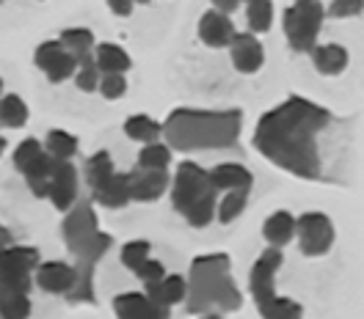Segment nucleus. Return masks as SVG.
<instances>
[{
  "label": "nucleus",
  "mask_w": 364,
  "mask_h": 319,
  "mask_svg": "<svg viewBox=\"0 0 364 319\" xmlns=\"http://www.w3.org/2000/svg\"><path fill=\"white\" fill-rule=\"evenodd\" d=\"M133 3L136 0H108V6H111V11H114L116 17H130Z\"/></svg>",
  "instance_id": "58836bf2"
},
{
  "label": "nucleus",
  "mask_w": 364,
  "mask_h": 319,
  "mask_svg": "<svg viewBox=\"0 0 364 319\" xmlns=\"http://www.w3.org/2000/svg\"><path fill=\"white\" fill-rule=\"evenodd\" d=\"M227 253H207L191 262L188 275V295H185V311L188 314H210V311H237L243 306V295L229 273Z\"/></svg>",
  "instance_id": "20e7f679"
},
{
  "label": "nucleus",
  "mask_w": 364,
  "mask_h": 319,
  "mask_svg": "<svg viewBox=\"0 0 364 319\" xmlns=\"http://www.w3.org/2000/svg\"><path fill=\"white\" fill-rule=\"evenodd\" d=\"M331 124V113L304 96H287L262 116L254 130V149L276 168L298 179L323 177L318 135Z\"/></svg>",
  "instance_id": "f257e3e1"
},
{
  "label": "nucleus",
  "mask_w": 364,
  "mask_h": 319,
  "mask_svg": "<svg viewBox=\"0 0 364 319\" xmlns=\"http://www.w3.org/2000/svg\"><path fill=\"white\" fill-rule=\"evenodd\" d=\"M136 275L144 281V284H155V281H160L163 275H166V270H163V264L160 262H155V259H146L141 267L136 270Z\"/></svg>",
  "instance_id": "4c0bfd02"
},
{
  "label": "nucleus",
  "mask_w": 364,
  "mask_h": 319,
  "mask_svg": "<svg viewBox=\"0 0 364 319\" xmlns=\"http://www.w3.org/2000/svg\"><path fill=\"white\" fill-rule=\"evenodd\" d=\"M0 91H3V80H0Z\"/></svg>",
  "instance_id": "c03bdc74"
},
{
  "label": "nucleus",
  "mask_w": 364,
  "mask_h": 319,
  "mask_svg": "<svg viewBox=\"0 0 364 319\" xmlns=\"http://www.w3.org/2000/svg\"><path fill=\"white\" fill-rule=\"evenodd\" d=\"M94 61H97L102 74H124L127 69L133 67L130 55L114 42H102V45L94 47Z\"/></svg>",
  "instance_id": "412c9836"
},
{
  "label": "nucleus",
  "mask_w": 364,
  "mask_h": 319,
  "mask_svg": "<svg viewBox=\"0 0 364 319\" xmlns=\"http://www.w3.org/2000/svg\"><path fill=\"white\" fill-rule=\"evenodd\" d=\"M124 91H127L124 74H102V80H100V94H102L105 99H119V96H124Z\"/></svg>",
  "instance_id": "c9c22d12"
},
{
  "label": "nucleus",
  "mask_w": 364,
  "mask_h": 319,
  "mask_svg": "<svg viewBox=\"0 0 364 319\" xmlns=\"http://www.w3.org/2000/svg\"><path fill=\"white\" fill-rule=\"evenodd\" d=\"M114 160H111V155L108 152H97L94 157H89V162H86V179H89V187L94 190V187H100V184L105 182L108 177H114Z\"/></svg>",
  "instance_id": "c85d7f7f"
},
{
  "label": "nucleus",
  "mask_w": 364,
  "mask_h": 319,
  "mask_svg": "<svg viewBox=\"0 0 364 319\" xmlns=\"http://www.w3.org/2000/svg\"><path fill=\"white\" fill-rule=\"evenodd\" d=\"M55 160L58 157H53L50 152H42V157L25 171V182H28L31 193H33L36 198H47V193H50L53 171H55Z\"/></svg>",
  "instance_id": "aec40b11"
},
{
  "label": "nucleus",
  "mask_w": 364,
  "mask_h": 319,
  "mask_svg": "<svg viewBox=\"0 0 364 319\" xmlns=\"http://www.w3.org/2000/svg\"><path fill=\"white\" fill-rule=\"evenodd\" d=\"M282 262H284V256H282V248H276V245H271V248H265V251L259 253V259L254 262V267H251L249 273L251 297H254L259 314L265 319H301L304 317L301 303L290 300V297L276 295L273 281H276V273H279Z\"/></svg>",
  "instance_id": "423d86ee"
},
{
  "label": "nucleus",
  "mask_w": 364,
  "mask_h": 319,
  "mask_svg": "<svg viewBox=\"0 0 364 319\" xmlns=\"http://www.w3.org/2000/svg\"><path fill=\"white\" fill-rule=\"evenodd\" d=\"M218 193L221 190L215 187L210 171L191 160L180 162L171 187V204L191 226L205 228L218 215Z\"/></svg>",
  "instance_id": "39448f33"
},
{
  "label": "nucleus",
  "mask_w": 364,
  "mask_h": 319,
  "mask_svg": "<svg viewBox=\"0 0 364 319\" xmlns=\"http://www.w3.org/2000/svg\"><path fill=\"white\" fill-rule=\"evenodd\" d=\"M326 20V9L320 0H296L293 6L284 9V36L296 52H312L318 45L320 28Z\"/></svg>",
  "instance_id": "0eeeda50"
},
{
  "label": "nucleus",
  "mask_w": 364,
  "mask_h": 319,
  "mask_svg": "<svg viewBox=\"0 0 364 319\" xmlns=\"http://www.w3.org/2000/svg\"><path fill=\"white\" fill-rule=\"evenodd\" d=\"M28 314H31V300H28V292L14 289V286H3V284H0V317L25 319Z\"/></svg>",
  "instance_id": "393cba45"
},
{
  "label": "nucleus",
  "mask_w": 364,
  "mask_h": 319,
  "mask_svg": "<svg viewBox=\"0 0 364 319\" xmlns=\"http://www.w3.org/2000/svg\"><path fill=\"white\" fill-rule=\"evenodd\" d=\"M246 20H249L251 33H265L271 28V20H273L271 0H251L249 11H246Z\"/></svg>",
  "instance_id": "c756f323"
},
{
  "label": "nucleus",
  "mask_w": 364,
  "mask_h": 319,
  "mask_svg": "<svg viewBox=\"0 0 364 319\" xmlns=\"http://www.w3.org/2000/svg\"><path fill=\"white\" fill-rule=\"evenodd\" d=\"M296 234L298 248L309 259L326 256L334 245V226H331L328 215H323V212H304L296 220Z\"/></svg>",
  "instance_id": "6e6552de"
},
{
  "label": "nucleus",
  "mask_w": 364,
  "mask_h": 319,
  "mask_svg": "<svg viewBox=\"0 0 364 319\" xmlns=\"http://www.w3.org/2000/svg\"><path fill=\"white\" fill-rule=\"evenodd\" d=\"M240 3H251V0H213V6H215L218 11H224V14L237 11V6H240Z\"/></svg>",
  "instance_id": "ea45409f"
},
{
  "label": "nucleus",
  "mask_w": 364,
  "mask_h": 319,
  "mask_svg": "<svg viewBox=\"0 0 364 319\" xmlns=\"http://www.w3.org/2000/svg\"><path fill=\"white\" fill-rule=\"evenodd\" d=\"M91 201H97L100 206H108V209H122L127 206L130 198V174H114L108 177L100 187L91 190Z\"/></svg>",
  "instance_id": "f3484780"
},
{
  "label": "nucleus",
  "mask_w": 364,
  "mask_h": 319,
  "mask_svg": "<svg viewBox=\"0 0 364 319\" xmlns=\"http://www.w3.org/2000/svg\"><path fill=\"white\" fill-rule=\"evenodd\" d=\"M39 267V251L23 245H6L0 248V284L31 292V273Z\"/></svg>",
  "instance_id": "1a4fd4ad"
},
{
  "label": "nucleus",
  "mask_w": 364,
  "mask_h": 319,
  "mask_svg": "<svg viewBox=\"0 0 364 319\" xmlns=\"http://www.w3.org/2000/svg\"><path fill=\"white\" fill-rule=\"evenodd\" d=\"M61 45L77 58V64H83V61L94 58V45L97 42H94V33L89 28H67L61 33Z\"/></svg>",
  "instance_id": "b1692460"
},
{
  "label": "nucleus",
  "mask_w": 364,
  "mask_h": 319,
  "mask_svg": "<svg viewBox=\"0 0 364 319\" xmlns=\"http://www.w3.org/2000/svg\"><path fill=\"white\" fill-rule=\"evenodd\" d=\"M210 177H213V182L218 190H237V187H251L254 184V177H251V171L246 165H240V162H221V165H215L213 171H210Z\"/></svg>",
  "instance_id": "4be33fe9"
},
{
  "label": "nucleus",
  "mask_w": 364,
  "mask_h": 319,
  "mask_svg": "<svg viewBox=\"0 0 364 319\" xmlns=\"http://www.w3.org/2000/svg\"><path fill=\"white\" fill-rule=\"evenodd\" d=\"M364 11V0H331L328 6V17L345 20V17H356Z\"/></svg>",
  "instance_id": "e433bc0d"
},
{
  "label": "nucleus",
  "mask_w": 364,
  "mask_h": 319,
  "mask_svg": "<svg viewBox=\"0 0 364 319\" xmlns=\"http://www.w3.org/2000/svg\"><path fill=\"white\" fill-rule=\"evenodd\" d=\"M75 86L80 89V91H97L100 89V67H97V61L89 58V61H83L77 72H75Z\"/></svg>",
  "instance_id": "f704fd0d"
},
{
  "label": "nucleus",
  "mask_w": 364,
  "mask_h": 319,
  "mask_svg": "<svg viewBox=\"0 0 364 319\" xmlns=\"http://www.w3.org/2000/svg\"><path fill=\"white\" fill-rule=\"evenodd\" d=\"M312 55V64L318 69L320 74H328V77H337L342 74L345 69H348V61H350V55H348V50L342 45H315V50L309 52Z\"/></svg>",
  "instance_id": "6ab92c4d"
},
{
  "label": "nucleus",
  "mask_w": 364,
  "mask_h": 319,
  "mask_svg": "<svg viewBox=\"0 0 364 319\" xmlns=\"http://www.w3.org/2000/svg\"><path fill=\"white\" fill-rule=\"evenodd\" d=\"M235 33H237V30H235L232 17L224 14V11H218V9L205 11L202 20H199V39H202L207 47H215V50L229 47L232 39H235Z\"/></svg>",
  "instance_id": "dca6fc26"
},
{
  "label": "nucleus",
  "mask_w": 364,
  "mask_h": 319,
  "mask_svg": "<svg viewBox=\"0 0 364 319\" xmlns=\"http://www.w3.org/2000/svg\"><path fill=\"white\" fill-rule=\"evenodd\" d=\"M168 187V168H144L130 171V198L133 201H158Z\"/></svg>",
  "instance_id": "f8f14e48"
},
{
  "label": "nucleus",
  "mask_w": 364,
  "mask_h": 319,
  "mask_svg": "<svg viewBox=\"0 0 364 319\" xmlns=\"http://www.w3.org/2000/svg\"><path fill=\"white\" fill-rule=\"evenodd\" d=\"M124 133L130 140H138V143H155L163 133V127L149 116H133L124 121Z\"/></svg>",
  "instance_id": "a878e982"
},
{
  "label": "nucleus",
  "mask_w": 364,
  "mask_h": 319,
  "mask_svg": "<svg viewBox=\"0 0 364 319\" xmlns=\"http://www.w3.org/2000/svg\"><path fill=\"white\" fill-rule=\"evenodd\" d=\"M3 149H6V138L0 135V155H3Z\"/></svg>",
  "instance_id": "79ce46f5"
},
{
  "label": "nucleus",
  "mask_w": 364,
  "mask_h": 319,
  "mask_svg": "<svg viewBox=\"0 0 364 319\" xmlns=\"http://www.w3.org/2000/svg\"><path fill=\"white\" fill-rule=\"evenodd\" d=\"M61 234H64L69 253L77 259V264H75L77 281L67 300L69 303H94V267L108 253L114 240H111V234L100 231L91 201H75V206L67 212Z\"/></svg>",
  "instance_id": "7ed1b4c3"
},
{
  "label": "nucleus",
  "mask_w": 364,
  "mask_h": 319,
  "mask_svg": "<svg viewBox=\"0 0 364 319\" xmlns=\"http://www.w3.org/2000/svg\"><path fill=\"white\" fill-rule=\"evenodd\" d=\"M262 237L276 245V248H282V245H287L293 237H296V218L290 215V212H273L271 218L265 220V226H262Z\"/></svg>",
  "instance_id": "5701e85b"
},
{
  "label": "nucleus",
  "mask_w": 364,
  "mask_h": 319,
  "mask_svg": "<svg viewBox=\"0 0 364 319\" xmlns=\"http://www.w3.org/2000/svg\"><path fill=\"white\" fill-rule=\"evenodd\" d=\"M75 281H77V270L75 264H67V262H45L36 267V286H42L47 295L67 297Z\"/></svg>",
  "instance_id": "4468645a"
},
{
  "label": "nucleus",
  "mask_w": 364,
  "mask_h": 319,
  "mask_svg": "<svg viewBox=\"0 0 364 319\" xmlns=\"http://www.w3.org/2000/svg\"><path fill=\"white\" fill-rule=\"evenodd\" d=\"M42 152H45V149H42V143H39L36 138H28V140H23V143L14 149V165L25 174L36 160L42 157Z\"/></svg>",
  "instance_id": "473e14b6"
},
{
  "label": "nucleus",
  "mask_w": 364,
  "mask_h": 319,
  "mask_svg": "<svg viewBox=\"0 0 364 319\" xmlns=\"http://www.w3.org/2000/svg\"><path fill=\"white\" fill-rule=\"evenodd\" d=\"M146 295L152 297L158 306L163 308H171L185 300L188 295V281L182 275H163L155 284H146Z\"/></svg>",
  "instance_id": "a211bd4d"
},
{
  "label": "nucleus",
  "mask_w": 364,
  "mask_h": 319,
  "mask_svg": "<svg viewBox=\"0 0 364 319\" xmlns=\"http://www.w3.org/2000/svg\"><path fill=\"white\" fill-rule=\"evenodd\" d=\"M149 251H152V245H149L146 240H133V242H127V245L122 248V262L136 273L138 267L149 259Z\"/></svg>",
  "instance_id": "72a5a7b5"
},
{
  "label": "nucleus",
  "mask_w": 364,
  "mask_h": 319,
  "mask_svg": "<svg viewBox=\"0 0 364 319\" xmlns=\"http://www.w3.org/2000/svg\"><path fill=\"white\" fill-rule=\"evenodd\" d=\"M47 152L53 155V157H64L69 160L75 152H77V138L64 133V130H50L47 133V140H45Z\"/></svg>",
  "instance_id": "7c9ffc66"
},
{
  "label": "nucleus",
  "mask_w": 364,
  "mask_h": 319,
  "mask_svg": "<svg viewBox=\"0 0 364 319\" xmlns=\"http://www.w3.org/2000/svg\"><path fill=\"white\" fill-rule=\"evenodd\" d=\"M168 162H171V146H166V143H144V149H141V155H138V165H144V168H168Z\"/></svg>",
  "instance_id": "2f4dec72"
},
{
  "label": "nucleus",
  "mask_w": 364,
  "mask_h": 319,
  "mask_svg": "<svg viewBox=\"0 0 364 319\" xmlns=\"http://www.w3.org/2000/svg\"><path fill=\"white\" fill-rule=\"evenodd\" d=\"M114 314L122 319H168L171 311L158 306L149 295L127 292V295L114 297Z\"/></svg>",
  "instance_id": "2eb2a0df"
},
{
  "label": "nucleus",
  "mask_w": 364,
  "mask_h": 319,
  "mask_svg": "<svg viewBox=\"0 0 364 319\" xmlns=\"http://www.w3.org/2000/svg\"><path fill=\"white\" fill-rule=\"evenodd\" d=\"M243 113L240 111H193L180 108L166 118L163 135L177 152L199 149H235L240 140Z\"/></svg>",
  "instance_id": "f03ea898"
},
{
  "label": "nucleus",
  "mask_w": 364,
  "mask_h": 319,
  "mask_svg": "<svg viewBox=\"0 0 364 319\" xmlns=\"http://www.w3.org/2000/svg\"><path fill=\"white\" fill-rule=\"evenodd\" d=\"M14 242V237H11V231L9 228L0 226V248H6V245H11Z\"/></svg>",
  "instance_id": "a19ab883"
},
{
  "label": "nucleus",
  "mask_w": 364,
  "mask_h": 319,
  "mask_svg": "<svg viewBox=\"0 0 364 319\" xmlns=\"http://www.w3.org/2000/svg\"><path fill=\"white\" fill-rule=\"evenodd\" d=\"M36 67L45 72L50 83H64V80H69L77 72L80 64H77V58L58 39V42L39 45V50H36Z\"/></svg>",
  "instance_id": "9d476101"
},
{
  "label": "nucleus",
  "mask_w": 364,
  "mask_h": 319,
  "mask_svg": "<svg viewBox=\"0 0 364 319\" xmlns=\"http://www.w3.org/2000/svg\"><path fill=\"white\" fill-rule=\"evenodd\" d=\"M229 50H232V64L243 74H254L265 64V50L259 45L257 33H251V30L249 33H235Z\"/></svg>",
  "instance_id": "ddd939ff"
},
{
  "label": "nucleus",
  "mask_w": 364,
  "mask_h": 319,
  "mask_svg": "<svg viewBox=\"0 0 364 319\" xmlns=\"http://www.w3.org/2000/svg\"><path fill=\"white\" fill-rule=\"evenodd\" d=\"M25 121H28V105L17 94H9L0 99V124L3 127H11V130H20Z\"/></svg>",
  "instance_id": "bb28decb"
},
{
  "label": "nucleus",
  "mask_w": 364,
  "mask_h": 319,
  "mask_svg": "<svg viewBox=\"0 0 364 319\" xmlns=\"http://www.w3.org/2000/svg\"><path fill=\"white\" fill-rule=\"evenodd\" d=\"M47 198L61 212H69L77 201V168L69 160H55V171H53V182H50Z\"/></svg>",
  "instance_id": "9b49d317"
},
{
  "label": "nucleus",
  "mask_w": 364,
  "mask_h": 319,
  "mask_svg": "<svg viewBox=\"0 0 364 319\" xmlns=\"http://www.w3.org/2000/svg\"><path fill=\"white\" fill-rule=\"evenodd\" d=\"M136 3H152V0H136Z\"/></svg>",
  "instance_id": "37998d69"
},
{
  "label": "nucleus",
  "mask_w": 364,
  "mask_h": 319,
  "mask_svg": "<svg viewBox=\"0 0 364 319\" xmlns=\"http://www.w3.org/2000/svg\"><path fill=\"white\" fill-rule=\"evenodd\" d=\"M251 187H237V190H227V196L218 201V220L221 223H232L243 209H246V201H249Z\"/></svg>",
  "instance_id": "cd10ccee"
}]
</instances>
